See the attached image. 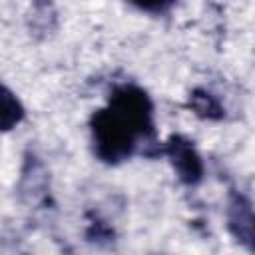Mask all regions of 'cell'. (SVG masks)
<instances>
[{
	"instance_id": "cell-2",
	"label": "cell",
	"mask_w": 255,
	"mask_h": 255,
	"mask_svg": "<svg viewBox=\"0 0 255 255\" xmlns=\"http://www.w3.org/2000/svg\"><path fill=\"white\" fill-rule=\"evenodd\" d=\"M108 108L128 126L137 137L153 133V104L149 96L135 86H120L112 92Z\"/></svg>"
},
{
	"instance_id": "cell-6",
	"label": "cell",
	"mask_w": 255,
	"mask_h": 255,
	"mask_svg": "<svg viewBox=\"0 0 255 255\" xmlns=\"http://www.w3.org/2000/svg\"><path fill=\"white\" fill-rule=\"evenodd\" d=\"M189 108L199 118H205V120H219V118H223L221 104L217 102V98L213 94H209L205 90H195L189 96Z\"/></svg>"
},
{
	"instance_id": "cell-5",
	"label": "cell",
	"mask_w": 255,
	"mask_h": 255,
	"mask_svg": "<svg viewBox=\"0 0 255 255\" xmlns=\"http://www.w3.org/2000/svg\"><path fill=\"white\" fill-rule=\"evenodd\" d=\"M24 120V106L6 86L0 84V131H10Z\"/></svg>"
},
{
	"instance_id": "cell-4",
	"label": "cell",
	"mask_w": 255,
	"mask_h": 255,
	"mask_svg": "<svg viewBox=\"0 0 255 255\" xmlns=\"http://www.w3.org/2000/svg\"><path fill=\"white\" fill-rule=\"evenodd\" d=\"M229 229L233 235L251 247L253 241V213H251V203L245 197H235L229 205Z\"/></svg>"
},
{
	"instance_id": "cell-3",
	"label": "cell",
	"mask_w": 255,
	"mask_h": 255,
	"mask_svg": "<svg viewBox=\"0 0 255 255\" xmlns=\"http://www.w3.org/2000/svg\"><path fill=\"white\" fill-rule=\"evenodd\" d=\"M163 153L167 155L171 167L175 169L177 177L187 183L193 185L201 179L203 175V161L197 153V149L193 147V143L181 135H171L165 145H163Z\"/></svg>"
},
{
	"instance_id": "cell-1",
	"label": "cell",
	"mask_w": 255,
	"mask_h": 255,
	"mask_svg": "<svg viewBox=\"0 0 255 255\" xmlns=\"http://www.w3.org/2000/svg\"><path fill=\"white\" fill-rule=\"evenodd\" d=\"M92 139L96 155L106 163L128 159L135 149L137 135L110 108L98 110L92 116Z\"/></svg>"
}]
</instances>
